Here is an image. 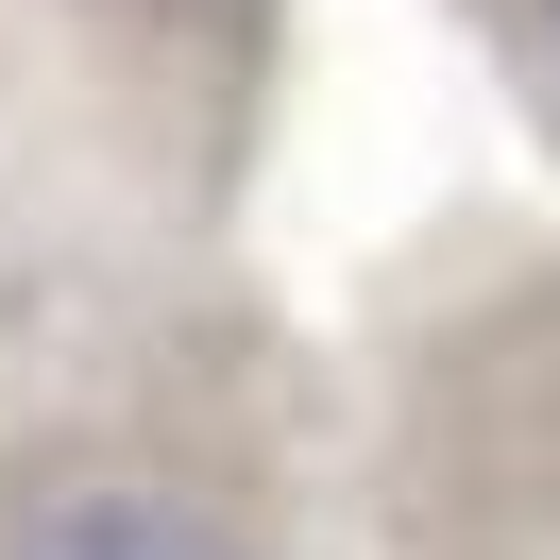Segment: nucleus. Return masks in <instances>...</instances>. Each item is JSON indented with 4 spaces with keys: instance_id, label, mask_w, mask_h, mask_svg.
Wrapping results in <instances>:
<instances>
[{
    "instance_id": "nucleus-1",
    "label": "nucleus",
    "mask_w": 560,
    "mask_h": 560,
    "mask_svg": "<svg viewBox=\"0 0 560 560\" xmlns=\"http://www.w3.org/2000/svg\"><path fill=\"white\" fill-rule=\"evenodd\" d=\"M0 560H374L323 374L238 272L0 374Z\"/></svg>"
}]
</instances>
